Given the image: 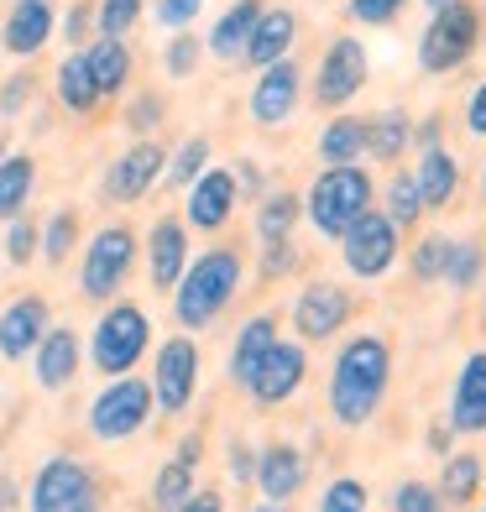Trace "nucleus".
Masks as SVG:
<instances>
[{"mask_svg": "<svg viewBox=\"0 0 486 512\" xmlns=\"http://www.w3.org/2000/svg\"><path fill=\"white\" fill-rule=\"evenodd\" d=\"M392 351L382 335H356L335 351L330 366V418L340 429H366L387 403Z\"/></svg>", "mask_w": 486, "mask_h": 512, "instance_id": "obj_1", "label": "nucleus"}, {"mask_svg": "<svg viewBox=\"0 0 486 512\" xmlns=\"http://www.w3.org/2000/svg\"><path fill=\"white\" fill-rule=\"evenodd\" d=\"M241 277H246V262L236 246H210L189 256V267H183L178 288H173V319L178 330H210V324L230 309V298L241 293Z\"/></svg>", "mask_w": 486, "mask_h": 512, "instance_id": "obj_2", "label": "nucleus"}, {"mask_svg": "<svg viewBox=\"0 0 486 512\" xmlns=\"http://www.w3.org/2000/svg\"><path fill=\"white\" fill-rule=\"evenodd\" d=\"M147 351H152V319H147L142 304H131V298L105 304L95 330H89V340H84V356L100 377H126V371L142 366Z\"/></svg>", "mask_w": 486, "mask_h": 512, "instance_id": "obj_3", "label": "nucleus"}, {"mask_svg": "<svg viewBox=\"0 0 486 512\" xmlns=\"http://www.w3.org/2000/svg\"><path fill=\"white\" fill-rule=\"evenodd\" d=\"M372 199H377L372 173H366L361 162H345V168H330V173L314 178V189L304 199V220L314 225V236L340 241L345 230L372 209Z\"/></svg>", "mask_w": 486, "mask_h": 512, "instance_id": "obj_4", "label": "nucleus"}, {"mask_svg": "<svg viewBox=\"0 0 486 512\" xmlns=\"http://www.w3.org/2000/svg\"><path fill=\"white\" fill-rule=\"evenodd\" d=\"M152 382L126 371V377H105V387L89 398L84 408V429L89 439H100V445H126L136 439L147 424H152Z\"/></svg>", "mask_w": 486, "mask_h": 512, "instance_id": "obj_5", "label": "nucleus"}, {"mask_svg": "<svg viewBox=\"0 0 486 512\" xmlns=\"http://www.w3.org/2000/svg\"><path fill=\"white\" fill-rule=\"evenodd\" d=\"M136 256H142V246H136V230L126 220L100 225L79 256V298L84 304H115L126 277L136 272Z\"/></svg>", "mask_w": 486, "mask_h": 512, "instance_id": "obj_6", "label": "nucleus"}, {"mask_svg": "<svg viewBox=\"0 0 486 512\" xmlns=\"http://www.w3.org/2000/svg\"><path fill=\"white\" fill-rule=\"evenodd\" d=\"M481 6H471V0H450V6L429 11V27L419 37V68L434 79L455 74V68H466L481 48Z\"/></svg>", "mask_w": 486, "mask_h": 512, "instance_id": "obj_7", "label": "nucleus"}, {"mask_svg": "<svg viewBox=\"0 0 486 512\" xmlns=\"http://www.w3.org/2000/svg\"><path fill=\"white\" fill-rule=\"evenodd\" d=\"M27 512H100V481L79 455H48L27 486Z\"/></svg>", "mask_w": 486, "mask_h": 512, "instance_id": "obj_8", "label": "nucleus"}, {"mask_svg": "<svg viewBox=\"0 0 486 512\" xmlns=\"http://www.w3.org/2000/svg\"><path fill=\"white\" fill-rule=\"evenodd\" d=\"M199 371H204V356H199V340L189 335H168L157 345V356H152V403L157 413H189L194 398H199Z\"/></svg>", "mask_w": 486, "mask_h": 512, "instance_id": "obj_9", "label": "nucleus"}, {"mask_svg": "<svg viewBox=\"0 0 486 512\" xmlns=\"http://www.w3.org/2000/svg\"><path fill=\"white\" fill-rule=\"evenodd\" d=\"M366 74H372L366 42L351 37V32H340L330 48H324L319 68H314V105H324V110H345V105L361 95Z\"/></svg>", "mask_w": 486, "mask_h": 512, "instance_id": "obj_10", "label": "nucleus"}, {"mask_svg": "<svg viewBox=\"0 0 486 512\" xmlns=\"http://www.w3.org/2000/svg\"><path fill=\"white\" fill-rule=\"evenodd\" d=\"M162 168H168V147H162L157 136H136V142L105 168L100 194L110 204H136V199H147L162 183Z\"/></svg>", "mask_w": 486, "mask_h": 512, "instance_id": "obj_11", "label": "nucleus"}, {"mask_svg": "<svg viewBox=\"0 0 486 512\" xmlns=\"http://www.w3.org/2000/svg\"><path fill=\"white\" fill-rule=\"evenodd\" d=\"M340 256H345V267H351V277H361V283L387 277L392 262H398V225H392L382 209H366V215L340 236Z\"/></svg>", "mask_w": 486, "mask_h": 512, "instance_id": "obj_12", "label": "nucleus"}, {"mask_svg": "<svg viewBox=\"0 0 486 512\" xmlns=\"http://www.w3.org/2000/svg\"><path fill=\"white\" fill-rule=\"evenodd\" d=\"M351 314H356V298L340 283H330V277H319V283H309L293 298V330L304 340H335L351 324Z\"/></svg>", "mask_w": 486, "mask_h": 512, "instance_id": "obj_13", "label": "nucleus"}, {"mask_svg": "<svg viewBox=\"0 0 486 512\" xmlns=\"http://www.w3.org/2000/svg\"><path fill=\"white\" fill-rule=\"evenodd\" d=\"M304 377H309V351L298 340H277L267 351V361L257 366V377L246 382V398L257 408H283L304 387Z\"/></svg>", "mask_w": 486, "mask_h": 512, "instance_id": "obj_14", "label": "nucleus"}, {"mask_svg": "<svg viewBox=\"0 0 486 512\" xmlns=\"http://www.w3.org/2000/svg\"><path fill=\"white\" fill-rule=\"evenodd\" d=\"M241 204V189H236V173L230 168H204L194 183H189V204H183V225L189 230H204V236H215V230L230 225V215H236Z\"/></svg>", "mask_w": 486, "mask_h": 512, "instance_id": "obj_15", "label": "nucleus"}, {"mask_svg": "<svg viewBox=\"0 0 486 512\" xmlns=\"http://www.w3.org/2000/svg\"><path fill=\"white\" fill-rule=\"evenodd\" d=\"M298 100H304V74H298L293 58H277V63L257 68V84H251V121L257 126L293 121Z\"/></svg>", "mask_w": 486, "mask_h": 512, "instance_id": "obj_16", "label": "nucleus"}, {"mask_svg": "<svg viewBox=\"0 0 486 512\" xmlns=\"http://www.w3.org/2000/svg\"><path fill=\"white\" fill-rule=\"evenodd\" d=\"M251 481L267 502H293L309 486V455L288 445V439H272V445L257 450V465H251Z\"/></svg>", "mask_w": 486, "mask_h": 512, "instance_id": "obj_17", "label": "nucleus"}, {"mask_svg": "<svg viewBox=\"0 0 486 512\" xmlns=\"http://www.w3.org/2000/svg\"><path fill=\"white\" fill-rule=\"evenodd\" d=\"M53 324V304L42 293H16L6 309H0V356L6 361H27L37 351V340L48 335Z\"/></svg>", "mask_w": 486, "mask_h": 512, "instance_id": "obj_18", "label": "nucleus"}, {"mask_svg": "<svg viewBox=\"0 0 486 512\" xmlns=\"http://www.w3.org/2000/svg\"><path fill=\"white\" fill-rule=\"evenodd\" d=\"M79 366H84V340L74 324H48V335L37 340V351H32V377L42 392H63V387H74L79 377Z\"/></svg>", "mask_w": 486, "mask_h": 512, "instance_id": "obj_19", "label": "nucleus"}, {"mask_svg": "<svg viewBox=\"0 0 486 512\" xmlns=\"http://www.w3.org/2000/svg\"><path fill=\"white\" fill-rule=\"evenodd\" d=\"M189 225H183L178 215H162L152 220L147 230V277H152V288L157 293H173L178 288V277L183 267H189Z\"/></svg>", "mask_w": 486, "mask_h": 512, "instance_id": "obj_20", "label": "nucleus"}, {"mask_svg": "<svg viewBox=\"0 0 486 512\" xmlns=\"http://www.w3.org/2000/svg\"><path fill=\"white\" fill-rule=\"evenodd\" d=\"M53 32H58L53 0H16L6 27H0V48H6L11 58H37L53 42Z\"/></svg>", "mask_w": 486, "mask_h": 512, "instance_id": "obj_21", "label": "nucleus"}, {"mask_svg": "<svg viewBox=\"0 0 486 512\" xmlns=\"http://www.w3.org/2000/svg\"><path fill=\"white\" fill-rule=\"evenodd\" d=\"M450 434H486V351H471L455 377L450 398Z\"/></svg>", "mask_w": 486, "mask_h": 512, "instance_id": "obj_22", "label": "nucleus"}, {"mask_svg": "<svg viewBox=\"0 0 486 512\" xmlns=\"http://www.w3.org/2000/svg\"><path fill=\"white\" fill-rule=\"evenodd\" d=\"M293 42H298V11H293V6H262V16H257V27H251V42H246L241 63L267 68V63H277V58H288Z\"/></svg>", "mask_w": 486, "mask_h": 512, "instance_id": "obj_23", "label": "nucleus"}, {"mask_svg": "<svg viewBox=\"0 0 486 512\" xmlns=\"http://www.w3.org/2000/svg\"><path fill=\"white\" fill-rule=\"evenodd\" d=\"M79 53H84V68H89V79H95V95L100 100H115L131 84V68L136 63H131V48H126L121 37H89Z\"/></svg>", "mask_w": 486, "mask_h": 512, "instance_id": "obj_24", "label": "nucleus"}, {"mask_svg": "<svg viewBox=\"0 0 486 512\" xmlns=\"http://www.w3.org/2000/svg\"><path fill=\"white\" fill-rule=\"evenodd\" d=\"M283 340L277 335V314H251L246 324H241V335H236V351H230V382H236L241 392H246V382L257 377V366L267 361V351Z\"/></svg>", "mask_w": 486, "mask_h": 512, "instance_id": "obj_25", "label": "nucleus"}, {"mask_svg": "<svg viewBox=\"0 0 486 512\" xmlns=\"http://www.w3.org/2000/svg\"><path fill=\"white\" fill-rule=\"evenodd\" d=\"M262 6L267 0H236L215 27H210V37H204V53H210L215 63H241V53H246V42H251V27H257V16H262Z\"/></svg>", "mask_w": 486, "mask_h": 512, "instance_id": "obj_26", "label": "nucleus"}, {"mask_svg": "<svg viewBox=\"0 0 486 512\" xmlns=\"http://www.w3.org/2000/svg\"><path fill=\"white\" fill-rule=\"evenodd\" d=\"M413 183H419L424 215H429V209L455 204V194H460V157H455L450 147H429V152L419 157V168H413Z\"/></svg>", "mask_w": 486, "mask_h": 512, "instance_id": "obj_27", "label": "nucleus"}, {"mask_svg": "<svg viewBox=\"0 0 486 512\" xmlns=\"http://www.w3.org/2000/svg\"><path fill=\"white\" fill-rule=\"evenodd\" d=\"M37 194V157L32 152H11L0 162V225L27 215V204Z\"/></svg>", "mask_w": 486, "mask_h": 512, "instance_id": "obj_28", "label": "nucleus"}, {"mask_svg": "<svg viewBox=\"0 0 486 512\" xmlns=\"http://www.w3.org/2000/svg\"><path fill=\"white\" fill-rule=\"evenodd\" d=\"M53 100L68 110V115H95L100 110V95H95V79L84 68V53H68L53 74Z\"/></svg>", "mask_w": 486, "mask_h": 512, "instance_id": "obj_29", "label": "nucleus"}, {"mask_svg": "<svg viewBox=\"0 0 486 512\" xmlns=\"http://www.w3.org/2000/svg\"><path fill=\"white\" fill-rule=\"evenodd\" d=\"M413 142V115L398 110V105H387L382 115H372L366 121V152H372L377 162H398Z\"/></svg>", "mask_w": 486, "mask_h": 512, "instance_id": "obj_30", "label": "nucleus"}, {"mask_svg": "<svg viewBox=\"0 0 486 512\" xmlns=\"http://www.w3.org/2000/svg\"><path fill=\"white\" fill-rule=\"evenodd\" d=\"M361 152H366V121H361V115H335V121L319 131V162H324V168L361 162Z\"/></svg>", "mask_w": 486, "mask_h": 512, "instance_id": "obj_31", "label": "nucleus"}, {"mask_svg": "<svg viewBox=\"0 0 486 512\" xmlns=\"http://www.w3.org/2000/svg\"><path fill=\"white\" fill-rule=\"evenodd\" d=\"M481 476H486V465H481V455H450L445 460V471H439V502H450V507H466V502H476V492H481Z\"/></svg>", "mask_w": 486, "mask_h": 512, "instance_id": "obj_32", "label": "nucleus"}, {"mask_svg": "<svg viewBox=\"0 0 486 512\" xmlns=\"http://www.w3.org/2000/svg\"><path fill=\"white\" fill-rule=\"evenodd\" d=\"M298 215H304V199H298V194H288V189L262 194V204H257V236L262 241H288Z\"/></svg>", "mask_w": 486, "mask_h": 512, "instance_id": "obj_33", "label": "nucleus"}, {"mask_svg": "<svg viewBox=\"0 0 486 512\" xmlns=\"http://www.w3.org/2000/svg\"><path fill=\"white\" fill-rule=\"evenodd\" d=\"M74 246H79V209H53L42 236H37V256L48 267H63L74 256Z\"/></svg>", "mask_w": 486, "mask_h": 512, "instance_id": "obj_34", "label": "nucleus"}, {"mask_svg": "<svg viewBox=\"0 0 486 512\" xmlns=\"http://www.w3.org/2000/svg\"><path fill=\"white\" fill-rule=\"evenodd\" d=\"M189 497H194V465L162 460L157 465V481H152V512H178Z\"/></svg>", "mask_w": 486, "mask_h": 512, "instance_id": "obj_35", "label": "nucleus"}, {"mask_svg": "<svg viewBox=\"0 0 486 512\" xmlns=\"http://www.w3.org/2000/svg\"><path fill=\"white\" fill-rule=\"evenodd\" d=\"M204 168H210V136H189V142H178V152H168L162 183H168V189H189Z\"/></svg>", "mask_w": 486, "mask_h": 512, "instance_id": "obj_36", "label": "nucleus"}, {"mask_svg": "<svg viewBox=\"0 0 486 512\" xmlns=\"http://www.w3.org/2000/svg\"><path fill=\"white\" fill-rule=\"evenodd\" d=\"M382 215L398 225V230H413L424 220V199H419V183H413V173H392L387 183V209Z\"/></svg>", "mask_w": 486, "mask_h": 512, "instance_id": "obj_37", "label": "nucleus"}, {"mask_svg": "<svg viewBox=\"0 0 486 512\" xmlns=\"http://www.w3.org/2000/svg\"><path fill=\"white\" fill-rule=\"evenodd\" d=\"M142 11H147V0H95V32L126 42L142 27Z\"/></svg>", "mask_w": 486, "mask_h": 512, "instance_id": "obj_38", "label": "nucleus"}, {"mask_svg": "<svg viewBox=\"0 0 486 512\" xmlns=\"http://www.w3.org/2000/svg\"><path fill=\"white\" fill-rule=\"evenodd\" d=\"M37 236H42V225H37L32 215H16V220H6L0 262H11V267H32V262H37Z\"/></svg>", "mask_w": 486, "mask_h": 512, "instance_id": "obj_39", "label": "nucleus"}, {"mask_svg": "<svg viewBox=\"0 0 486 512\" xmlns=\"http://www.w3.org/2000/svg\"><path fill=\"white\" fill-rule=\"evenodd\" d=\"M319 512H372V492L361 476H335L319 492Z\"/></svg>", "mask_w": 486, "mask_h": 512, "instance_id": "obj_40", "label": "nucleus"}, {"mask_svg": "<svg viewBox=\"0 0 486 512\" xmlns=\"http://www.w3.org/2000/svg\"><path fill=\"white\" fill-rule=\"evenodd\" d=\"M481 277V246L476 241H450V262H445V283L455 293H471Z\"/></svg>", "mask_w": 486, "mask_h": 512, "instance_id": "obj_41", "label": "nucleus"}, {"mask_svg": "<svg viewBox=\"0 0 486 512\" xmlns=\"http://www.w3.org/2000/svg\"><path fill=\"white\" fill-rule=\"evenodd\" d=\"M204 63V42L189 37V32H173V42L162 48V68H168V79H194Z\"/></svg>", "mask_w": 486, "mask_h": 512, "instance_id": "obj_42", "label": "nucleus"}, {"mask_svg": "<svg viewBox=\"0 0 486 512\" xmlns=\"http://www.w3.org/2000/svg\"><path fill=\"white\" fill-rule=\"evenodd\" d=\"M445 262H450V236H424L413 246V277L419 283H445Z\"/></svg>", "mask_w": 486, "mask_h": 512, "instance_id": "obj_43", "label": "nucleus"}, {"mask_svg": "<svg viewBox=\"0 0 486 512\" xmlns=\"http://www.w3.org/2000/svg\"><path fill=\"white\" fill-rule=\"evenodd\" d=\"M392 512H450L439 502V492L429 481H403L398 492H392Z\"/></svg>", "mask_w": 486, "mask_h": 512, "instance_id": "obj_44", "label": "nucleus"}, {"mask_svg": "<svg viewBox=\"0 0 486 512\" xmlns=\"http://www.w3.org/2000/svg\"><path fill=\"white\" fill-rule=\"evenodd\" d=\"M408 0H345V16L356 21V27H387V21H398V11Z\"/></svg>", "mask_w": 486, "mask_h": 512, "instance_id": "obj_45", "label": "nucleus"}, {"mask_svg": "<svg viewBox=\"0 0 486 512\" xmlns=\"http://www.w3.org/2000/svg\"><path fill=\"white\" fill-rule=\"evenodd\" d=\"M199 11H204V0H157L152 6L157 27H168V32H189Z\"/></svg>", "mask_w": 486, "mask_h": 512, "instance_id": "obj_46", "label": "nucleus"}, {"mask_svg": "<svg viewBox=\"0 0 486 512\" xmlns=\"http://www.w3.org/2000/svg\"><path fill=\"white\" fill-rule=\"evenodd\" d=\"M162 115H168V105H162V95H136V105L126 110V126H131L136 136H157Z\"/></svg>", "mask_w": 486, "mask_h": 512, "instance_id": "obj_47", "label": "nucleus"}, {"mask_svg": "<svg viewBox=\"0 0 486 512\" xmlns=\"http://www.w3.org/2000/svg\"><path fill=\"white\" fill-rule=\"evenodd\" d=\"M32 89H37V79H32V74H11L6 84H0V115H6V121H16V115L27 110Z\"/></svg>", "mask_w": 486, "mask_h": 512, "instance_id": "obj_48", "label": "nucleus"}, {"mask_svg": "<svg viewBox=\"0 0 486 512\" xmlns=\"http://www.w3.org/2000/svg\"><path fill=\"white\" fill-rule=\"evenodd\" d=\"M89 27H95V0H74V11L63 16L68 48H84V42H89Z\"/></svg>", "mask_w": 486, "mask_h": 512, "instance_id": "obj_49", "label": "nucleus"}, {"mask_svg": "<svg viewBox=\"0 0 486 512\" xmlns=\"http://www.w3.org/2000/svg\"><path fill=\"white\" fill-rule=\"evenodd\" d=\"M298 267V246L293 241H267L262 251V277H288Z\"/></svg>", "mask_w": 486, "mask_h": 512, "instance_id": "obj_50", "label": "nucleus"}, {"mask_svg": "<svg viewBox=\"0 0 486 512\" xmlns=\"http://www.w3.org/2000/svg\"><path fill=\"white\" fill-rule=\"evenodd\" d=\"M466 131L476 136V142H486V79L471 89V100H466Z\"/></svg>", "mask_w": 486, "mask_h": 512, "instance_id": "obj_51", "label": "nucleus"}, {"mask_svg": "<svg viewBox=\"0 0 486 512\" xmlns=\"http://www.w3.org/2000/svg\"><path fill=\"white\" fill-rule=\"evenodd\" d=\"M251 465H257V455H251V450L241 445V439H236V445H230V455H225V471H230V481L246 486V481H251Z\"/></svg>", "mask_w": 486, "mask_h": 512, "instance_id": "obj_52", "label": "nucleus"}, {"mask_svg": "<svg viewBox=\"0 0 486 512\" xmlns=\"http://www.w3.org/2000/svg\"><path fill=\"white\" fill-rule=\"evenodd\" d=\"M178 512H225V497L215 492V486H194V497L183 502Z\"/></svg>", "mask_w": 486, "mask_h": 512, "instance_id": "obj_53", "label": "nucleus"}, {"mask_svg": "<svg viewBox=\"0 0 486 512\" xmlns=\"http://www.w3.org/2000/svg\"><path fill=\"white\" fill-rule=\"evenodd\" d=\"M173 460H183V465H194V471H199V460H204V439H199V434H183V439H178V450H173Z\"/></svg>", "mask_w": 486, "mask_h": 512, "instance_id": "obj_54", "label": "nucleus"}, {"mask_svg": "<svg viewBox=\"0 0 486 512\" xmlns=\"http://www.w3.org/2000/svg\"><path fill=\"white\" fill-rule=\"evenodd\" d=\"M16 502H21L16 476H11V471H0V512H16Z\"/></svg>", "mask_w": 486, "mask_h": 512, "instance_id": "obj_55", "label": "nucleus"}, {"mask_svg": "<svg viewBox=\"0 0 486 512\" xmlns=\"http://www.w3.org/2000/svg\"><path fill=\"white\" fill-rule=\"evenodd\" d=\"M413 136H419V147H424V152H429V147H439V115L419 121V126H413Z\"/></svg>", "mask_w": 486, "mask_h": 512, "instance_id": "obj_56", "label": "nucleus"}, {"mask_svg": "<svg viewBox=\"0 0 486 512\" xmlns=\"http://www.w3.org/2000/svg\"><path fill=\"white\" fill-rule=\"evenodd\" d=\"M429 450L434 455H450V429H429Z\"/></svg>", "mask_w": 486, "mask_h": 512, "instance_id": "obj_57", "label": "nucleus"}, {"mask_svg": "<svg viewBox=\"0 0 486 512\" xmlns=\"http://www.w3.org/2000/svg\"><path fill=\"white\" fill-rule=\"evenodd\" d=\"M246 512H293V507H288V502H267V497H262L257 507H246Z\"/></svg>", "mask_w": 486, "mask_h": 512, "instance_id": "obj_58", "label": "nucleus"}, {"mask_svg": "<svg viewBox=\"0 0 486 512\" xmlns=\"http://www.w3.org/2000/svg\"><path fill=\"white\" fill-rule=\"evenodd\" d=\"M6 157H11V136H6V131H0V162H6Z\"/></svg>", "mask_w": 486, "mask_h": 512, "instance_id": "obj_59", "label": "nucleus"}, {"mask_svg": "<svg viewBox=\"0 0 486 512\" xmlns=\"http://www.w3.org/2000/svg\"><path fill=\"white\" fill-rule=\"evenodd\" d=\"M424 6H429V11H439V6H450V0H424Z\"/></svg>", "mask_w": 486, "mask_h": 512, "instance_id": "obj_60", "label": "nucleus"}, {"mask_svg": "<svg viewBox=\"0 0 486 512\" xmlns=\"http://www.w3.org/2000/svg\"><path fill=\"white\" fill-rule=\"evenodd\" d=\"M481 194H486V168H481Z\"/></svg>", "mask_w": 486, "mask_h": 512, "instance_id": "obj_61", "label": "nucleus"}, {"mask_svg": "<svg viewBox=\"0 0 486 512\" xmlns=\"http://www.w3.org/2000/svg\"><path fill=\"white\" fill-rule=\"evenodd\" d=\"M481 512H486V507H481Z\"/></svg>", "mask_w": 486, "mask_h": 512, "instance_id": "obj_62", "label": "nucleus"}]
</instances>
